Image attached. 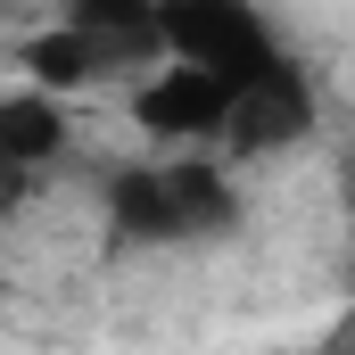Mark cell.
Here are the masks:
<instances>
[{
	"mask_svg": "<svg viewBox=\"0 0 355 355\" xmlns=\"http://www.w3.org/2000/svg\"><path fill=\"white\" fill-rule=\"evenodd\" d=\"M306 124H314V91H306V75H297L289 58H272L265 75H248V83L232 91L223 141H232L240 157H272V149L306 141Z\"/></svg>",
	"mask_w": 355,
	"mask_h": 355,
	"instance_id": "obj_5",
	"label": "cell"
},
{
	"mask_svg": "<svg viewBox=\"0 0 355 355\" xmlns=\"http://www.w3.org/2000/svg\"><path fill=\"white\" fill-rule=\"evenodd\" d=\"M157 25H166V50L174 58L215 67L232 91L281 58V42H272V25H265L257 0H157Z\"/></svg>",
	"mask_w": 355,
	"mask_h": 355,
	"instance_id": "obj_3",
	"label": "cell"
},
{
	"mask_svg": "<svg viewBox=\"0 0 355 355\" xmlns=\"http://www.w3.org/2000/svg\"><path fill=\"white\" fill-rule=\"evenodd\" d=\"M58 149H67L58 99H50V91H8V99H0V207L25 190L33 166H50Z\"/></svg>",
	"mask_w": 355,
	"mask_h": 355,
	"instance_id": "obj_6",
	"label": "cell"
},
{
	"mask_svg": "<svg viewBox=\"0 0 355 355\" xmlns=\"http://www.w3.org/2000/svg\"><path fill=\"white\" fill-rule=\"evenodd\" d=\"M132 116H141V132L149 141H223V124H232V83L215 75V67H190L174 58L166 75H149V83L132 91Z\"/></svg>",
	"mask_w": 355,
	"mask_h": 355,
	"instance_id": "obj_4",
	"label": "cell"
},
{
	"mask_svg": "<svg viewBox=\"0 0 355 355\" xmlns=\"http://www.w3.org/2000/svg\"><path fill=\"white\" fill-rule=\"evenodd\" d=\"M240 190L215 157H166V166H132L107 182V223L132 248H182V240H215L232 232Z\"/></svg>",
	"mask_w": 355,
	"mask_h": 355,
	"instance_id": "obj_1",
	"label": "cell"
},
{
	"mask_svg": "<svg viewBox=\"0 0 355 355\" xmlns=\"http://www.w3.org/2000/svg\"><path fill=\"white\" fill-rule=\"evenodd\" d=\"M157 50H166L157 0H67V17L25 42V75L42 91H83L99 75H132Z\"/></svg>",
	"mask_w": 355,
	"mask_h": 355,
	"instance_id": "obj_2",
	"label": "cell"
}]
</instances>
